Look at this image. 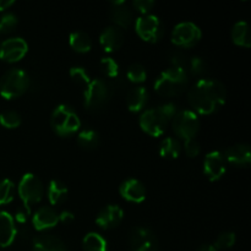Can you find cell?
<instances>
[{
    "instance_id": "6da1fadb",
    "label": "cell",
    "mask_w": 251,
    "mask_h": 251,
    "mask_svg": "<svg viewBox=\"0 0 251 251\" xmlns=\"http://www.w3.org/2000/svg\"><path fill=\"white\" fill-rule=\"evenodd\" d=\"M226 100L227 91L217 80L200 78L189 88V104L196 114H212L225 104Z\"/></svg>"
},
{
    "instance_id": "7a4b0ae2",
    "label": "cell",
    "mask_w": 251,
    "mask_h": 251,
    "mask_svg": "<svg viewBox=\"0 0 251 251\" xmlns=\"http://www.w3.org/2000/svg\"><path fill=\"white\" fill-rule=\"evenodd\" d=\"M176 113L178 110L174 103H164L157 108L147 109L140 117V127L150 136L158 137L163 135Z\"/></svg>"
},
{
    "instance_id": "3957f363",
    "label": "cell",
    "mask_w": 251,
    "mask_h": 251,
    "mask_svg": "<svg viewBox=\"0 0 251 251\" xmlns=\"http://www.w3.org/2000/svg\"><path fill=\"white\" fill-rule=\"evenodd\" d=\"M188 86V71L174 66L162 71L154 81V91L164 97H176L183 95Z\"/></svg>"
},
{
    "instance_id": "277c9868",
    "label": "cell",
    "mask_w": 251,
    "mask_h": 251,
    "mask_svg": "<svg viewBox=\"0 0 251 251\" xmlns=\"http://www.w3.org/2000/svg\"><path fill=\"white\" fill-rule=\"evenodd\" d=\"M31 78L25 70L12 68L7 70L0 78V96L5 100H15L28 91Z\"/></svg>"
},
{
    "instance_id": "5b68a950",
    "label": "cell",
    "mask_w": 251,
    "mask_h": 251,
    "mask_svg": "<svg viewBox=\"0 0 251 251\" xmlns=\"http://www.w3.org/2000/svg\"><path fill=\"white\" fill-rule=\"evenodd\" d=\"M50 125L56 135L68 137L80 130L81 120L73 108L66 104H59L51 113Z\"/></svg>"
},
{
    "instance_id": "8992f818",
    "label": "cell",
    "mask_w": 251,
    "mask_h": 251,
    "mask_svg": "<svg viewBox=\"0 0 251 251\" xmlns=\"http://www.w3.org/2000/svg\"><path fill=\"white\" fill-rule=\"evenodd\" d=\"M17 193L24 202V207L31 212L32 206L41 202L43 199L44 186L38 176L32 173H26L20 180Z\"/></svg>"
},
{
    "instance_id": "52a82bcc",
    "label": "cell",
    "mask_w": 251,
    "mask_h": 251,
    "mask_svg": "<svg viewBox=\"0 0 251 251\" xmlns=\"http://www.w3.org/2000/svg\"><path fill=\"white\" fill-rule=\"evenodd\" d=\"M112 96V86L102 78L91 80L88 86L83 88L85 105L90 110H97L104 107Z\"/></svg>"
},
{
    "instance_id": "ba28073f",
    "label": "cell",
    "mask_w": 251,
    "mask_h": 251,
    "mask_svg": "<svg viewBox=\"0 0 251 251\" xmlns=\"http://www.w3.org/2000/svg\"><path fill=\"white\" fill-rule=\"evenodd\" d=\"M172 129L178 137L185 140L195 139L200 129V119L193 110L184 109L176 113L172 119Z\"/></svg>"
},
{
    "instance_id": "9c48e42d",
    "label": "cell",
    "mask_w": 251,
    "mask_h": 251,
    "mask_svg": "<svg viewBox=\"0 0 251 251\" xmlns=\"http://www.w3.org/2000/svg\"><path fill=\"white\" fill-rule=\"evenodd\" d=\"M137 36L145 42L156 43L163 36V27L156 15H141L135 22Z\"/></svg>"
},
{
    "instance_id": "30bf717a",
    "label": "cell",
    "mask_w": 251,
    "mask_h": 251,
    "mask_svg": "<svg viewBox=\"0 0 251 251\" xmlns=\"http://www.w3.org/2000/svg\"><path fill=\"white\" fill-rule=\"evenodd\" d=\"M201 29L193 22H180L176 25L172 33V42L183 48L194 47L201 39Z\"/></svg>"
},
{
    "instance_id": "8fae6325",
    "label": "cell",
    "mask_w": 251,
    "mask_h": 251,
    "mask_svg": "<svg viewBox=\"0 0 251 251\" xmlns=\"http://www.w3.org/2000/svg\"><path fill=\"white\" fill-rule=\"evenodd\" d=\"M130 251H158V240L147 228H135L130 234Z\"/></svg>"
},
{
    "instance_id": "7c38bea8",
    "label": "cell",
    "mask_w": 251,
    "mask_h": 251,
    "mask_svg": "<svg viewBox=\"0 0 251 251\" xmlns=\"http://www.w3.org/2000/svg\"><path fill=\"white\" fill-rule=\"evenodd\" d=\"M28 50V44L21 37L5 39L0 44V59L6 63H16L21 60Z\"/></svg>"
},
{
    "instance_id": "4fadbf2b",
    "label": "cell",
    "mask_w": 251,
    "mask_h": 251,
    "mask_svg": "<svg viewBox=\"0 0 251 251\" xmlns=\"http://www.w3.org/2000/svg\"><path fill=\"white\" fill-rule=\"evenodd\" d=\"M227 161L221 151H212L206 154L203 159V173L208 180L217 181L227 172Z\"/></svg>"
},
{
    "instance_id": "5bb4252c",
    "label": "cell",
    "mask_w": 251,
    "mask_h": 251,
    "mask_svg": "<svg viewBox=\"0 0 251 251\" xmlns=\"http://www.w3.org/2000/svg\"><path fill=\"white\" fill-rule=\"evenodd\" d=\"M124 220V211L117 205H108L96 217V223L102 229H114Z\"/></svg>"
},
{
    "instance_id": "9a60e30c",
    "label": "cell",
    "mask_w": 251,
    "mask_h": 251,
    "mask_svg": "<svg viewBox=\"0 0 251 251\" xmlns=\"http://www.w3.org/2000/svg\"><path fill=\"white\" fill-rule=\"evenodd\" d=\"M119 194L127 202L141 203L146 199V188L137 179H126L120 185Z\"/></svg>"
},
{
    "instance_id": "2e32d148",
    "label": "cell",
    "mask_w": 251,
    "mask_h": 251,
    "mask_svg": "<svg viewBox=\"0 0 251 251\" xmlns=\"http://www.w3.org/2000/svg\"><path fill=\"white\" fill-rule=\"evenodd\" d=\"M58 223L59 213L53 207H41L32 216V225L39 232L54 228Z\"/></svg>"
},
{
    "instance_id": "e0dca14e",
    "label": "cell",
    "mask_w": 251,
    "mask_h": 251,
    "mask_svg": "<svg viewBox=\"0 0 251 251\" xmlns=\"http://www.w3.org/2000/svg\"><path fill=\"white\" fill-rule=\"evenodd\" d=\"M225 158L227 163L234 164L237 167H248L251 163V152L249 145L235 144L228 147L225 152Z\"/></svg>"
},
{
    "instance_id": "ac0fdd59",
    "label": "cell",
    "mask_w": 251,
    "mask_h": 251,
    "mask_svg": "<svg viewBox=\"0 0 251 251\" xmlns=\"http://www.w3.org/2000/svg\"><path fill=\"white\" fill-rule=\"evenodd\" d=\"M100 43L107 53H113L124 43V33L117 26H109L100 33Z\"/></svg>"
},
{
    "instance_id": "d6986e66",
    "label": "cell",
    "mask_w": 251,
    "mask_h": 251,
    "mask_svg": "<svg viewBox=\"0 0 251 251\" xmlns=\"http://www.w3.org/2000/svg\"><path fill=\"white\" fill-rule=\"evenodd\" d=\"M17 235L15 220L10 213L0 211V248H7L14 243Z\"/></svg>"
},
{
    "instance_id": "ffe728a7",
    "label": "cell",
    "mask_w": 251,
    "mask_h": 251,
    "mask_svg": "<svg viewBox=\"0 0 251 251\" xmlns=\"http://www.w3.org/2000/svg\"><path fill=\"white\" fill-rule=\"evenodd\" d=\"M110 7V19L118 28H129L132 24V11L125 1H113Z\"/></svg>"
},
{
    "instance_id": "44dd1931",
    "label": "cell",
    "mask_w": 251,
    "mask_h": 251,
    "mask_svg": "<svg viewBox=\"0 0 251 251\" xmlns=\"http://www.w3.org/2000/svg\"><path fill=\"white\" fill-rule=\"evenodd\" d=\"M147 100H149V92L142 86L131 88L126 96V105L132 113L141 112L146 107Z\"/></svg>"
},
{
    "instance_id": "7402d4cb",
    "label": "cell",
    "mask_w": 251,
    "mask_h": 251,
    "mask_svg": "<svg viewBox=\"0 0 251 251\" xmlns=\"http://www.w3.org/2000/svg\"><path fill=\"white\" fill-rule=\"evenodd\" d=\"M32 251H68L65 244L59 238L50 234L39 235L33 242Z\"/></svg>"
},
{
    "instance_id": "603a6c76",
    "label": "cell",
    "mask_w": 251,
    "mask_h": 251,
    "mask_svg": "<svg viewBox=\"0 0 251 251\" xmlns=\"http://www.w3.org/2000/svg\"><path fill=\"white\" fill-rule=\"evenodd\" d=\"M68 194L69 190L63 181L56 180V179L49 181L48 188H47V196L50 205L55 206L63 203L68 198Z\"/></svg>"
},
{
    "instance_id": "cb8c5ba5",
    "label": "cell",
    "mask_w": 251,
    "mask_h": 251,
    "mask_svg": "<svg viewBox=\"0 0 251 251\" xmlns=\"http://www.w3.org/2000/svg\"><path fill=\"white\" fill-rule=\"evenodd\" d=\"M181 151H183V146L176 137H167L161 142V146H159V154L162 158L166 159H176L181 154Z\"/></svg>"
},
{
    "instance_id": "d4e9b609",
    "label": "cell",
    "mask_w": 251,
    "mask_h": 251,
    "mask_svg": "<svg viewBox=\"0 0 251 251\" xmlns=\"http://www.w3.org/2000/svg\"><path fill=\"white\" fill-rule=\"evenodd\" d=\"M232 39L237 46L249 48L251 46L249 25L245 21L237 22L232 28Z\"/></svg>"
},
{
    "instance_id": "484cf974",
    "label": "cell",
    "mask_w": 251,
    "mask_h": 251,
    "mask_svg": "<svg viewBox=\"0 0 251 251\" xmlns=\"http://www.w3.org/2000/svg\"><path fill=\"white\" fill-rule=\"evenodd\" d=\"M69 44L77 53H88L92 48V41L85 32H73L69 37Z\"/></svg>"
},
{
    "instance_id": "4316f807",
    "label": "cell",
    "mask_w": 251,
    "mask_h": 251,
    "mask_svg": "<svg viewBox=\"0 0 251 251\" xmlns=\"http://www.w3.org/2000/svg\"><path fill=\"white\" fill-rule=\"evenodd\" d=\"M83 250L85 251H108L107 240L100 234L91 232L83 238Z\"/></svg>"
},
{
    "instance_id": "83f0119b",
    "label": "cell",
    "mask_w": 251,
    "mask_h": 251,
    "mask_svg": "<svg viewBox=\"0 0 251 251\" xmlns=\"http://www.w3.org/2000/svg\"><path fill=\"white\" fill-rule=\"evenodd\" d=\"M77 142L82 149L85 150H95L100 146V137L97 131L92 129L81 130L77 135Z\"/></svg>"
},
{
    "instance_id": "f1b7e54d",
    "label": "cell",
    "mask_w": 251,
    "mask_h": 251,
    "mask_svg": "<svg viewBox=\"0 0 251 251\" xmlns=\"http://www.w3.org/2000/svg\"><path fill=\"white\" fill-rule=\"evenodd\" d=\"M15 184L10 179L0 180V206L7 205L14 200Z\"/></svg>"
},
{
    "instance_id": "f546056e",
    "label": "cell",
    "mask_w": 251,
    "mask_h": 251,
    "mask_svg": "<svg viewBox=\"0 0 251 251\" xmlns=\"http://www.w3.org/2000/svg\"><path fill=\"white\" fill-rule=\"evenodd\" d=\"M21 115L15 110H5L0 114V124L6 129H16L21 125Z\"/></svg>"
},
{
    "instance_id": "4dcf8cb0",
    "label": "cell",
    "mask_w": 251,
    "mask_h": 251,
    "mask_svg": "<svg viewBox=\"0 0 251 251\" xmlns=\"http://www.w3.org/2000/svg\"><path fill=\"white\" fill-rule=\"evenodd\" d=\"M126 77L129 78L130 82L134 83H142L146 81L147 78V73L146 69L141 65V64H132L129 66L126 71Z\"/></svg>"
},
{
    "instance_id": "1f68e13d",
    "label": "cell",
    "mask_w": 251,
    "mask_h": 251,
    "mask_svg": "<svg viewBox=\"0 0 251 251\" xmlns=\"http://www.w3.org/2000/svg\"><path fill=\"white\" fill-rule=\"evenodd\" d=\"M235 242H237L235 233L223 232L218 235L213 247H215V249L217 251L218 250H227V249H230L232 247H234Z\"/></svg>"
},
{
    "instance_id": "d6a6232c",
    "label": "cell",
    "mask_w": 251,
    "mask_h": 251,
    "mask_svg": "<svg viewBox=\"0 0 251 251\" xmlns=\"http://www.w3.org/2000/svg\"><path fill=\"white\" fill-rule=\"evenodd\" d=\"M70 77L73 78L74 82L77 83L78 86H82L83 88L87 87L88 83L91 82L90 74L85 68H81V66H74L70 69Z\"/></svg>"
},
{
    "instance_id": "836d02e7",
    "label": "cell",
    "mask_w": 251,
    "mask_h": 251,
    "mask_svg": "<svg viewBox=\"0 0 251 251\" xmlns=\"http://www.w3.org/2000/svg\"><path fill=\"white\" fill-rule=\"evenodd\" d=\"M100 69L110 78H117L119 75V64L113 58L100 59Z\"/></svg>"
},
{
    "instance_id": "e575fe53",
    "label": "cell",
    "mask_w": 251,
    "mask_h": 251,
    "mask_svg": "<svg viewBox=\"0 0 251 251\" xmlns=\"http://www.w3.org/2000/svg\"><path fill=\"white\" fill-rule=\"evenodd\" d=\"M17 26V17L16 15L7 12L2 15L0 19V34H9L11 33Z\"/></svg>"
},
{
    "instance_id": "d590c367",
    "label": "cell",
    "mask_w": 251,
    "mask_h": 251,
    "mask_svg": "<svg viewBox=\"0 0 251 251\" xmlns=\"http://www.w3.org/2000/svg\"><path fill=\"white\" fill-rule=\"evenodd\" d=\"M188 68L191 74L200 76L207 71V63L202 58H200V56H193V58H189Z\"/></svg>"
},
{
    "instance_id": "8d00e7d4",
    "label": "cell",
    "mask_w": 251,
    "mask_h": 251,
    "mask_svg": "<svg viewBox=\"0 0 251 251\" xmlns=\"http://www.w3.org/2000/svg\"><path fill=\"white\" fill-rule=\"evenodd\" d=\"M184 151H185L186 156L190 158H195L200 154V145L195 139L185 140L184 141Z\"/></svg>"
},
{
    "instance_id": "74e56055",
    "label": "cell",
    "mask_w": 251,
    "mask_h": 251,
    "mask_svg": "<svg viewBox=\"0 0 251 251\" xmlns=\"http://www.w3.org/2000/svg\"><path fill=\"white\" fill-rule=\"evenodd\" d=\"M132 6L141 15H149L150 11L154 7V1L152 0H135Z\"/></svg>"
},
{
    "instance_id": "f35d334b",
    "label": "cell",
    "mask_w": 251,
    "mask_h": 251,
    "mask_svg": "<svg viewBox=\"0 0 251 251\" xmlns=\"http://www.w3.org/2000/svg\"><path fill=\"white\" fill-rule=\"evenodd\" d=\"M29 215H31V212H29V211H27L25 207H22V208H19V210H17L16 215H15V218H16L17 222L21 223V225H24V223L27 222V218H28Z\"/></svg>"
},
{
    "instance_id": "ab89813d",
    "label": "cell",
    "mask_w": 251,
    "mask_h": 251,
    "mask_svg": "<svg viewBox=\"0 0 251 251\" xmlns=\"http://www.w3.org/2000/svg\"><path fill=\"white\" fill-rule=\"evenodd\" d=\"M74 218H75V216L70 211H63L61 213H59V222L69 223L71 221H74Z\"/></svg>"
},
{
    "instance_id": "60d3db41",
    "label": "cell",
    "mask_w": 251,
    "mask_h": 251,
    "mask_svg": "<svg viewBox=\"0 0 251 251\" xmlns=\"http://www.w3.org/2000/svg\"><path fill=\"white\" fill-rule=\"evenodd\" d=\"M14 4L15 1H12V0H0V11H5Z\"/></svg>"
},
{
    "instance_id": "b9f144b4",
    "label": "cell",
    "mask_w": 251,
    "mask_h": 251,
    "mask_svg": "<svg viewBox=\"0 0 251 251\" xmlns=\"http://www.w3.org/2000/svg\"><path fill=\"white\" fill-rule=\"evenodd\" d=\"M196 251H217V250L215 249V247H213V245L205 244V245H202V247L199 248V249Z\"/></svg>"
}]
</instances>
